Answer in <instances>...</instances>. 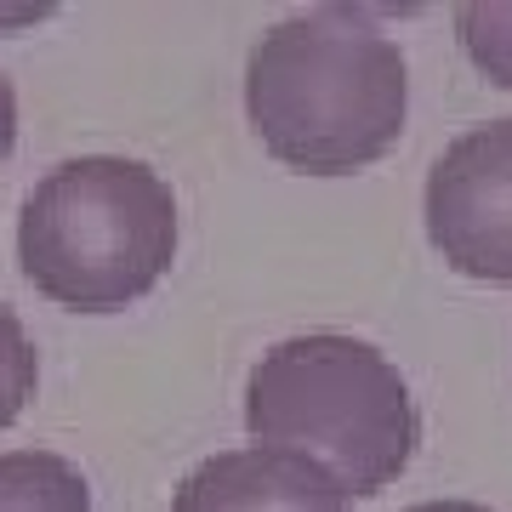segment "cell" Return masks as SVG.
Listing matches in <instances>:
<instances>
[{
  "label": "cell",
  "instance_id": "7a4b0ae2",
  "mask_svg": "<svg viewBox=\"0 0 512 512\" xmlns=\"http://www.w3.org/2000/svg\"><path fill=\"white\" fill-rule=\"evenodd\" d=\"M245 427L256 444L319 461L348 495L387 490L421 444L399 365L342 330H308L262 353L245 382Z\"/></svg>",
  "mask_w": 512,
  "mask_h": 512
},
{
  "label": "cell",
  "instance_id": "52a82bcc",
  "mask_svg": "<svg viewBox=\"0 0 512 512\" xmlns=\"http://www.w3.org/2000/svg\"><path fill=\"white\" fill-rule=\"evenodd\" d=\"M456 35H461V46H467V57L490 74L495 86H512V6H501V0H473V6H461Z\"/></svg>",
  "mask_w": 512,
  "mask_h": 512
},
{
  "label": "cell",
  "instance_id": "277c9868",
  "mask_svg": "<svg viewBox=\"0 0 512 512\" xmlns=\"http://www.w3.org/2000/svg\"><path fill=\"white\" fill-rule=\"evenodd\" d=\"M427 239L467 279L512 285V120L461 131L427 171Z\"/></svg>",
  "mask_w": 512,
  "mask_h": 512
},
{
  "label": "cell",
  "instance_id": "9c48e42d",
  "mask_svg": "<svg viewBox=\"0 0 512 512\" xmlns=\"http://www.w3.org/2000/svg\"><path fill=\"white\" fill-rule=\"evenodd\" d=\"M12 137H18V92H12V80L0 74V160L12 154Z\"/></svg>",
  "mask_w": 512,
  "mask_h": 512
},
{
  "label": "cell",
  "instance_id": "6da1fadb",
  "mask_svg": "<svg viewBox=\"0 0 512 512\" xmlns=\"http://www.w3.org/2000/svg\"><path fill=\"white\" fill-rule=\"evenodd\" d=\"M410 80L399 46L365 12H302L274 23L245 63V114L274 160L342 177L399 143Z\"/></svg>",
  "mask_w": 512,
  "mask_h": 512
},
{
  "label": "cell",
  "instance_id": "8992f818",
  "mask_svg": "<svg viewBox=\"0 0 512 512\" xmlns=\"http://www.w3.org/2000/svg\"><path fill=\"white\" fill-rule=\"evenodd\" d=\"M0 512H92V490L80 467L52 450L0 456Z\"/></svg>",
  "mask_w": 512,
  "mask_h": 512
},
{
  "label": "cell",
  "instance_id": "5b68a950",
  "mask_svg": "<svg viewBox=\"0 0 512 512\" xmlns=\"http://www.w3.org/2000/svg\"><path fill=\"white\" fill-rule=\"evenodd\" d=\"M171 512H348V490L296 450L245 444L205 456L177 484Z\"/></svg>",
  "mask_w": 512,
  "mask_h": 512
},
{
  "label": "cell",
  "instance_id": "8fae6325",
  "mask_svg": "<svg viewBox=\"0 0 512 512\" xmlns=\"http://www.w3.org/2000/svg\"><path fill=\"white\" fill-rule=\"evenodd\" d=\"M410 512H490V507H478V501H421Z\"/></svg>",
  "mask_w": 512,
  "mask_h": 512
},
{
  "label": "cell",
  "instance_id": "30bf717a",
  "mask_svg": "<svg viewBox=\"0 0 512 512\" xmlns=\"http://www.w3.org/2000/svg\"><path fill=\"white\" fill-rule=\"evenodd\" d=\"M52 6H0V29H23V23H40Z\"/></svg>",
  "mask_w": 512,
  "mask_h": 512
},
{
  "label": "cell",
  "instance_id": "ba28073f",
  "mask_svg": "<svg viewBox=\"0 0 512 512\" xmlns=\"http://www.w3.org/2000/svg\"><path fill=\"white\" fill-rule=\"evenodd\" d=\"M35 376H40L35 342H29L18 313L0 302V427H12L23 416V404L35 399Z\"/></svg>",
  "mask_w": 512,
  "mask_h": 512
},
{
  "label": "cell",
  "instance_id": "3957f363",
  "mask_svg": "<svg viewBox=\"0 0 512 512\" xmlns=\"http://www.w3.org/2000/svg\"><path fill=\"white\" fill-rule=\"evenodd\" d=\"M177 256V200L143 160L86 154L46 171L18 217V262L40 296L114 313L148 296Z\"/></svg>",
  "mask_w": 512,
  "mask_h": 512
}]
</instances>
